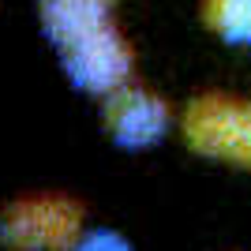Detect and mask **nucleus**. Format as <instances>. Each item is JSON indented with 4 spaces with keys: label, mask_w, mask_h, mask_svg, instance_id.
Instances as JSON below:
<instances>
[{
    "label": "nucleus",
    "mask_w": 251,
    "mask_h": 251,
    "mask_svg": "<svg viewBox=\"0 0 251 251\" xmlns=\"http://www.w3.org/2000/svg\"><path fill=\"white\" fill-rule=\"evenodd\" d=\"M79 251H131V248L113 232H90V236L79 240Z\"/></svg>",
    "instance_id": "nucleus-7"
},
{
    "label": "nucleus",
    "mask_w": 251,
    "mask_h": 251,
    "mask_svg": "<svg viewBox=\"0 0 251 251\" xmlns=\"http://www.w3.org/2000/svg\"><path fill=\"white\" fill-rule=\"evenodd\" d=\"M202 19L218 38L251 45V0H202Z\"/></svg>",
    "instance_id": "nucleus-6"
},
{
    "label": "nucleus",
    "mask_w": 251,
    "mask_h": 251,
    "mask_svg": "<svg viewBox=\"0 0 251 251\" xmlns=\"http://www.w3.org/2000/svg\"><path fill=\"white\" fill-rule=\"evenodd\" d=\"M105 124L120 147H150L165 135L169 127V105L143 86H120L109 94Z\"/></svg>",
    "instance_id": "nucleus-4"
},
{
    "label": "nucleus",
    "mask_w": 251,
    "mask_h": 251,
    "mask_svg": "<svg viewBox=\"0 0 251 251\" xmlns=\"http://www.w3.org/2000/svg\"><path fill=\"white\" fill-rule=\"evenodd\" d=\"M64 52V68L83 90H98V94H113L120 86H127L131 75V49H127L124 34L116 30V23L101 26V30L79 38Z\"/></svg>",
    "instance_id": "nucleus-3"
},
{
    "label": "nucleus",
    "mask_w": 251,
    "mask_h": 251,
    "mask_svg": "<svg viewBox=\"0 0 251 251\" xmlns=\"http://www.w3.org/2000/svg\"><path fill=\"white\" fill-rule=\"evenodd\" d=\"M79 232V206L60 195H34L0 214V240L11 248H64Z\"/></svg>",
    "instance_id": "nucleus-2"
},
{
    "label": "nucleus",
    "mask_w": 251,
    "mask_h": 251,
    "mask_svg": "<svg viewBox=\"0 0 251 251\" xmlns=\"http://www.w3.org/2000/svg\"><path fill=\"white\" fill-rule=\"evenodd\" d=\"M184 135L199 154L251 169V98L202 94L184 113Z\"/></svg>",
    "instance_id": "nucleus-1"
},
{
    "label": "nucleus",
    "mask_w": 251,
    "mask_h": 251,
    "mask_svg": "<svg viewBox=\"0 0 251 251\" xmlns=\"http://www.w3.org/2000/svg\"><path fill=\"white\" fill-rule=\"evenodd\" d=\"M109 23V0H42V26L60 49Z\"/></svg>",
    "instance_id": "nucleus-5"
}]
</instances>
